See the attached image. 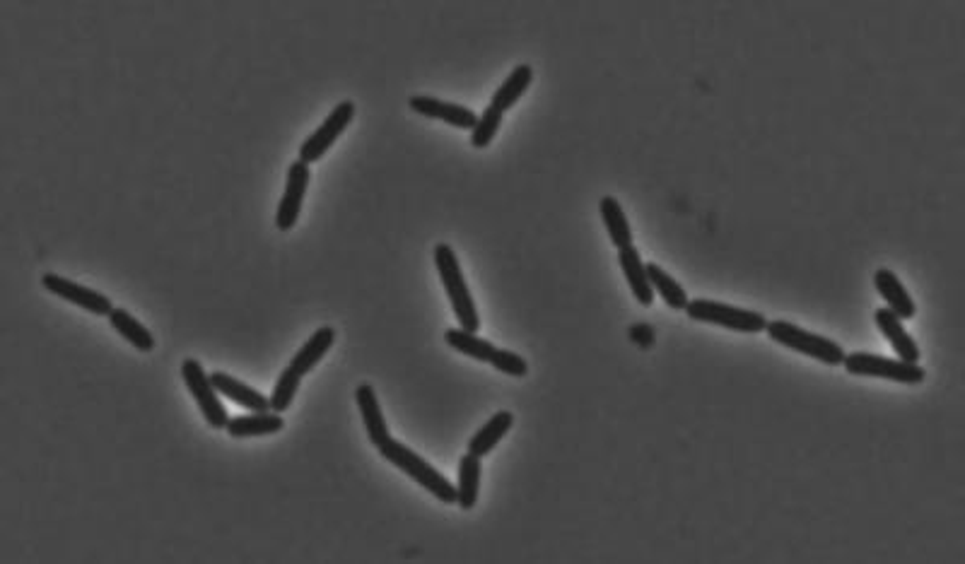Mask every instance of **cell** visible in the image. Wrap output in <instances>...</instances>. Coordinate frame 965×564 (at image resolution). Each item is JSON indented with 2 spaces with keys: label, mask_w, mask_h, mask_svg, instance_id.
Returning a JSON list of instances; mask_svg holds the SVG:
<instances>
[{
  "label": "cell",
  "mask_w": 965,
  "mask_h": 564,
  "mask_svg": "<svg viewBox=\"0 0 965 564\" xmlns=\"http://www.w3.org/2000/svg\"><path fill=\"white\" fill-rule=\"evenodd\" d=\"M435 266L440 270L444 292H447L449 302H452V309L456 319L461 323V328L469 333H478V328H481V316H478L476 304H473L469 285H466V278L459 266V258H456L452 246L449 244L435 246Z\"/></svg>",
  "instance_id": "cell-1"
},
{
  "label": "cell",
  "mask_w": 965,
  "mask_h": 564,
  "mask_svg": "<svg viewBox=\"0 0 965 564\" xmlns=\"http://www.w3.org/2000/svg\"><path fill=\"white\" fill-rule=\"evenodd\" d=\"M379 454H382L391 466H396L399 470H403L408 478H413L420 487H425L432 497H437L444 504H456V487L444 478L440 470L432 468L423 456H418L413 449H408L406 444L394 442V439H391L384 449H379Z\"/></svg>",
  "instance_id": "cell-2"
},
{
  "label": "cell",
  "mask_w": 965,
  "mask_h": 564,
  "mask_svg": "<svg viewBox=\"0 0 965 564\" xmlns=\"http://www.w3.org/2000/svg\"><path fill=\"white\" fill-rule=\"evenodd\" d=\"M765 331H768L770 340H775L782 348L801 352V355L830 364V367H838V364L845 360V350H842L835 340L816 336V333L804 331V328L794 326V323L789 321H768Z\"/></svg>",
  "instance_id": "cell-3"
},
{
  "label": "cell",
  "mask_w": 965,
  "mask_h": 564,
  "mask_svg": "<svg viewBox=\"0 0 965 564\" xmlns=\"http://www.w3.org/2000/svg\"><path fill=\"white\" fill-rule=\"evenodd\" d=\"M683 311L690 321L712 323V326L729 328L736 333H763L768 326V319L760 311L731 307V304L715 302V299H690Z\"/></svg>",
  "instance_id": "cell-4"
},
{
  "label": "cell",
  "mask_w": 965,
  "mask_h": 564,
  "mask_svg": "<svg viewBox=\"0 0 965 564\" xmlns=\"http://www.w3.org/2000/svg\"><path fill=\"white\" fill-rule=\"evenodd\" d=\"M842 367L847 374L855 376H876V379L898 381V384H922L927 379V372L917 362H903V360H888L881 355H869V352H852L845 355Z\"/></svg>",
  "instance_id": "cell-5"
},
{
  "label": "cell",
  "mask_w": 965,
  "mask_h": 564,
  "mask_svg": "<svg viewBox=\"0 0 965 564\" xmlns=\"http://www.w3.org/2000/svg\"><path fill=\"white\" fill-rule=\"evenodd\" d=\"M181 376H184L186 389L196 398L198 410L206 417L208 425L213 427V430H225L227 422H230V415H227V408L218 398V389L213 386L210 376L203 372L201 362L191 360V357L184 360V364H181Z\"/></svg>",
  "instance_id": "cell-6"
},
{
  "label": "cell",
  "mask_w": 965,
  "mask_h": 564,
  "mask_svg": "<svg viewBox=\"0 0 965 564\" xmlns=\"http://www.w3.org/2000/svg\"><path fill=\"white\" fill-rule=\"evenodd\" d=\"M353 116H355V104L353 102L338 104V107L329 114V119L321 123L317 131H314L307 140H304L302 148H300V160L304 164L319 162L321 157H324L326 152L333 148V143L341 138L345 128L350 126Z\"/></svg>",
  "instance_id": "cell-7"
},
{
  "label": "cell",
  "mask_w": 965,
  "mask_h": 564,
  "mask_svg": "<svg viewBox=\"0 0 965 564\" xmlns=\"http://www.w3.org/2000/svg\"><path fill=\"white\" fill-rule=\"evenodd\" d=\"M307 188H309V164H304L302 160L292 162L288 169V184H285V193L283 198H280L278 213H276L278 229L290 232V229L297 225V217H300Z\"/></svg>",
  "instance_id": "cell-8"
},
{
  "label": "cell",
  "mask_w": 965,
  "mask_h": 564,
  "mask_svg": "<svg viewBox=\"0 0 965 564\" xmlns=\"http://www.w3.org/2000/svg\"><path fill=\"white\" fill-rule=\"evenodd\" d=\"M42 285L51 292V295L66 299V302L75 304V307H83V309L92 311V314H97V316H109L111 311H114V307H111V302H109V297H104L102 292L90 290V287L80 285V282L61 278V275L46 273L42 278Z\"/></svg>",
  "instance_id": "cell-9"
},
{
  "label": "cell",
  "mask_w": 965,
  "mask_h": 564,
  "mask_svg": "<svg viewBox=\"0 0 965 564\" xmlns=\"http://www.w3.org/2000/svg\"><path fill=\"white\" fill-rule=\"evenodd\" d=\"M408 107H411L415 114L428 116V119H440L454 128H471L473 131L478 121V116L473 114L471 109L461 107V104H449L435 97H423V94H415V97L408 99Z\"/></svg>",
  "instance_id": "cell-10"
},
{
  "label": "cell",
  "mask_w": 965,
  "mask_h": 564,
  "mask_svg": "<svg viewBox=\"0 0 965 564\" xmlns=\"http://www.w3.org/2000/svg\"><path fill=\"white\" fill-rule=\"evenodd\" d=\"M355 401H358L362 422H365L367 437H370L372 446L377 451L384 449V446L391 442V432L389 427H386L382 405L377 401V393H374L370 384H360L358 391H355Z\"/></svg>",
  "instance_id": "cell-11"
},
{
  "label": "cell",
  "mask_w": 965,
  "mask_h": 564,
  "mask_svg": "<svg viewBox=\"0 0 965 564\" xmlns=\"http://www.w3.org/2000/svg\"><path fill=\"white\" fill-rule=\"evenodd\" d=\"M874 285L886 302V309L893 311L900 321H908L915 316V302H912L908 287L898 280V275L888 268H879L874 275Z\"/></svg>",
  "instance_id": "cell-12"
},
{
  "label": "cell",
  "mask_w": 965,
  "mask_h": 564,
  "mask_svg": "<svg viewBox=\"0 0 965 564\" xmlns=\"http://www.w3.org/2000/svg\"><path fill=\"white\" fill-rule=\"evenodd\" d=\"M874 319H876V326H879V331L883 333V338L891 343V348L896 350V355L900 357V360H903V362L920 360V348H917L915 340H912L910 333L905 331L903 321H900L898 316L893 314V311H888L886 307L876 309Z\"/></svg>",
  "instance_id": "cell-13"
},
{
  "label": "cell",
  "mask_w": 965,
  "mask_h": 564,
  "mask_svg": "<svg viewBox=\"0 0 965 564\" xmlns=\"http://www.w3.org/2000/svg\"><path fill=\"white\" fill-rule=\"evenodd\" d=\"M210 381H213V386L218 389V393H222L225 398H230L232 403H237V405H242V408L251 410V413H263V410H271V401H268L263 393L251 389V386L244 384V381L232 379L230 374L213 372V374H210Z\"/></svg>",
  "instance_id": "cell-14"
},
{
  "label": "cell",
  "mask_w": 965,
  "mask_h": 564,
  "mask_svg": "<svg viewBox=\"0 0 965 564\" xmlns=\"http://www.w3.org/2000/svg\"><path fill=\"white\" fill-rule=\"evenodd\" d=\"M285 427L283 417L273 410H263V413H251V415H239L230 417L227 422V434L235 439H247V437H266V434H276Z\"/></svg>",
  "instance_id": "cell-15"
},
{
  "label": "cell",
  "mask_w": 965,
  "mask_h": 564,
  "mask_svg": "<svg viewBox=\"0 0 965 564\" xmlns=\"http://www.w3.org/2000/svg\"><path fill=\"white\" fill-rule=\"evenodd\" d=\"M618 263H621L625 280H628L630 292H633L637 302H640L642 307H649V304L654 302V290L652 285H649L647 266L642 263V258L637 254L635 246L621 249V254H618Z\"/></svg>",
  "instance_id": "cell-16"
},
{
  "label": "cell",
  "mask_w": 965,
  "mask_h": 564,
  "mask_svg": "<svg viewBox=\"0 0 965 564\" xmlns=\"http://www.w3.org/2000/svg\"><path fill=\"white\" fill-rule=\"evenodd\" d=\"M333 343H336V331H333L331 326H321L319 331L314 333V336L309 338L300 350H297V355L290 360V367L300 376L309 374L321 360H324L326 352L333 348Z\"/></svg>",
  "instance_id": "cell-17"
},
{
  "label": "cell",
  "mask_w": 965,
  "mask_h": 564,
  "mask_svg": "<svg viewBox=\"0 0 965 564\" xmlns=\"http://www.w3.org/2000/svg\"><path fill=\"white\" fill-rule=\"evenodd\" d=\"M512 422H514V415L507 413V410H502V413H495L493 417H490L488 422H485L481 430H478V432L471 437L469 454L478 456V458L488 456L490 451H493L495 446L502 442V437H505V434L510 432Z\"/></svg>",
  "instance_id": "cell-18"
},
{
  "label": "cell",
  "mask_w": 965,
  "mask_h": 564,
  "mask_svg": "<svg viewBox=\"0 0 965 564\" xmlns=\"http://www.w3.org/2000/svg\"><path fill=\"white\" fill-rule=\"evenodd\" d=\"M481 492V458L466 454L459 461V485H456V504L469 511L476 507Z\"/></svg>",
  "instance_id": "cell-19"
},
{
  "label": "cell",
  "mask_w": 965,
  "mask_h": 564,
  "mask_svg": "<svg viewBox=\"0 0 965 564\" xmlns=\"http://www.w3.org/2000/svg\"><path fill=\"white\" fill-rule=\"evenodd\" d=\"M531 80H534V70H531V66H517L510 75H507V80L495 90L490 107H495L497 111L505 114L507 109H512L514 104L524 97L526 90H529Z\"/></svg>",
  "instance_id": "cell-20"
},
{
  "label": "cell",
  "mask_w": 965,
  "mask_h": 564,
  "mask_svg": "<svg viewBox=\"0 0 965 564\" xmlns=\"http://www.w3.org/2000/svg\"><path fill=\"white\" fill-rule=\"evenodd\" d=\"M599 210H601V217H604V225H606L608 237H611V244L616 246L618 251L633 246V229L628 225V217H625L621 203H618L613 196H606L604 201H601Z\"/></svg>",
  "instance_id": "cell-21"
},
{
  "label": "cell",
  "mask_w": 965,
  "mask_h": 564,
  "mask_svg": "<svg viewBox=\"0 0 965 564\" xmlns=\"http://www.w3.org/2000/svg\"><path fill=\"white\" fill-rule=\"evenodd\" d=\"M109 323H111V328H114V331L119 333L121 338L128 340V343H131L136 350H140V352L155 350V338H152V333L143 326V323L133 319V316L128 314L126 309L111 311Z\"/></svg>",
  "instance_id": "cell-22"
},
{
  "label": "cell",
  "mask_w": 965,
  "mask_h": 564,
  "mask_svg": "<svg viewBox=\"0 0 965 564\" xmlns=\"http://www.w3.org/2000/svg\"><path fill=\"white\" fill-rule=\"evenodd\" d=\"M647 278L649 285H652L654 295H659L666 302V307L671 309H686L688 307V292L683 290L678 282L671 278L666 270H662L657 263H647Z\"/></svg>",
  "instance_id": "cell-23"
},
{
  "label": "cell",
  "mask_w": 965,
  "mask_h": 564,
  "mask_svg": "<svg viewBox=\"0 0 965 564\" xmlns=\"http://www.w3.org/2000/svg\"><path fill=\"white\" fill-rule=\"evenodd\" d=\"M444 338H447V343L452 345L454 350L464 352V355H469L478 362H490V360H493L495 350H497L495 345L490 343V340L476 336V333L464 331V328H449L447 336H444Z\"/></svg>",
  "instance_id": "cell-24"
},
{
  "label": "cell",
  "mask_w": 965,
  "mask_h": 564,
  "mask_svg": "<svg viewBox=\"0 0 965 564\" xmlns=\"http://www.w3.org/2000/svg\"><path fill=\"white\" fill-rule=\"evenodd\" d=\"M300 381H302V376L297 374L292 367H285L283 372H280L278 381H276V389H273L271 398H268V401H271L273 413L280 415L290 408L292 401H295L297 389H300Z\"/></svg>",
  "instance_id": "cell-25"
},
{
  "label": "cell",
  "mask_w": 965,
  "mask_h": 564,
  "mask_svg": "<svg viewBox=\"0 0 965 564\" xmlns=\"http://www.w3.org/2000/svg\"><path fill=\"white\" fill-rule=\"evenodd\" d=\"M502 116H505V114H502V111H497L495 107H488L483 111V116H478L476 128L471 131L473 148L483 150V148H488L490 143H493L497 131L502 128Z\"/></svg>",
  "instance_id": "cell-26"
},
{
  "label": "cell",
  "mask_w": 965,
  "mask_h": 564,
  "mask_svg": "<svg viewBox=\"0 0 965 564\" xmlns=\"http://www.w3.org/2000/svg\"><path fill=\"white\" fill-rule=\"evenodd\" d=\"M490 364H493L497 372L510 374V376H526V372H529V364H526L524 357L517 355V352H512V350L497 348Z\"/></svg>",
  "instance_id": "cell-27"
}]
</instances>
